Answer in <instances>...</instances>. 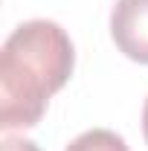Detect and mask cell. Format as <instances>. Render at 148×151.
I'll return each instance as SVG.
<instances>
[{"label":"cell","mask_w":148,"mask_h":151,"mask_svg":"<svg viewBox=\"0 0 148 151\" xmlns=\"http://www.w3.org/2000/svg\"><path fill=\"white\" fill-rule=\"evenodd\" d=\"M73 64V41L55 20L20 23L0 50V128H35L50 96L70 81Z\"/></svg>","instance_id":"1"},{"label":"cell","mask_w":148,"mask_h":151,"mask_svg":"<svg viewBox=\"0 0 148 151\" xmlns=\"http://www.w3.org/2000/svg\"><path fill=\"white\" fill-rule=\"evenodd\" d=\"M111 38L122 55L148 64V0H116L111 12Z\"/></svg>","instance_id":"2"},{"label":"cell","mask_w":148,"mask_h":151,"mask_svg":"<svg viewBox=\"0 0 148 151\" xmlns=\"http://www.w3.org/2000/svg\"><path fill=\"white\" fill-rule=\"evenodd\" d=\"M67 151H131V148L119 134L108 131V128H93V131L78 134L67 145Z\"/></svg>","instance_id":"3"},{"label":"cell","mask_w":148,"mask_h":151,"mask_svg":"<svg viewBox=\"0 0 148 151\" xmlns=\"http://www.w3.org/2000/svg\"><path fill=\"white\" fill-rule=\"evenodd\" d=\"M0 151H41L32 139H23V137H3Z\"/></svg>","instance_id":"4"},{"label":"cell","mask_w":148,"mask_h":151,"mask_svg":"<svg viewBox=\"0 0 148 151\" xmlns=\"http://www.w3.org/2000/svg\"><path fill=\"white\" fill-rule=\"evenodd\" d=\"M142 134H145V142H148V99H145V108H142Z\"/></svg>","instance_id":"5"}]
</instances>
